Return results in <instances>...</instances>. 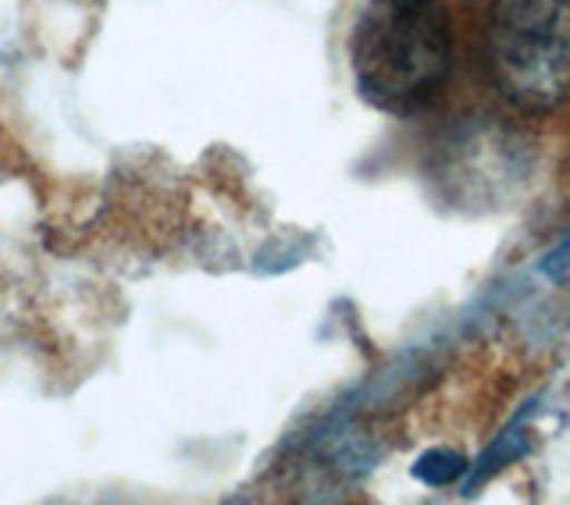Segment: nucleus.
I'll return each instance as SVG.
<instances>
[{
  "mask_svg": "<svg viewBox=\"0 0 570 505\" xmlns=\"http://www.w3.org/2000/svg\"><path fill=\"white\" fill-rule=\"evenodd\" d=\"M539 399H542V395H534V399H528V403L507 420V427L492 438V445H489L485 453H481V459L471 466L468 492H478L481 484L492 481L499 471H507L510 463L524 459V456L531 453V430H528V424H531V417H534V409H539Z\"/></svg>",
  "mask_w": 570,
  "mask_h": 505,
  "instance_id": "obj_3",
  "label": "nucleus"
},
{
  "mask_svg": "<svg viewBox=\"0 0 570 505\" xmlns=\"http://www.w3.org/2000/svg\"><path fill=\"white\" fill-rule=\"evenodd\" d=\"M453 61L456 32L442 0H364L350 32V71L367 107L389 118L428 111Z\"/></svg>",
  "mask_w": 570,
  "mask_h": 505,
  "instance_id": "obj_1",
  "label": "nucleus"
},
{
  "mask_svg": "<svg viewBox=\"0 0 570 505\" xmlns=\"http://www.w3.org/2000/svg\"><path fill=\"white\" fill-rule=\"evenodd\" d=\"M539 275L549 285H570V228L539 257Z\"/></svg>",
  "mask_w": 570,
  "mask_h": 505,
  "instance_id": "obj_4",
  "label": "nucleus"
},
{
  "mask_svg": "<svg viewBox=\"0 0 570 505\" xmlns=\"http://www.w3.org/2000/svg\"><path fill=\"white\" fill-rule=\"evenodd\" d=\"M485 68L495 93L517 111H552L570 89L567 0H492Z\"/></svg>",
  "mask_w": 570,
  "mask_h": 505,
  "instance_id": "obj_2",
  "label": "nucleus"
},
{
  "mask_svg": "<svg viewBox=\"0 0 570 505\" xmlns=\"http://www.w3.org/2000/svg\"><path fill=\"white\" fill-rule=\"evenodd\" d=\"M463 471H468V463H463L460 453H432V456H424V463L417 466V477L442 488V484H453Z\"/></svg>",
  "mask_w": 570,
  "mask_h": 505,
  "instance_id": "obj_5",
  "label": "nucleus"
}]
</instances>
